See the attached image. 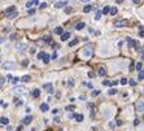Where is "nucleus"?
<instances>
[{"mask_svg":"<svg viewBox=\"0 0 144 131\" xmlns=\"http://www.w3.org/2000/svg\"><path fill=\"white\" fill-rule=\"evenodd\" d=\"M14 91L18 92V94H26V92H27V90H26L25 87L20 86V87H16V88H14Z\"/></svg>","mask_w":144,"mask_h":131,"instance_id":"9","label":"nucleus"},{"mask_svg":"<svg viewBox=\"0 0 144 131\" xmlns=\"http://www.w3.org/2000/svg\"><path fill=\"white\" fill-rule=\"evenodd\" d=\"M31 121H33V117H31V116H27V117H25L22 120V123H23V125H29Z\"/></svg>","mask_w":144,"mask_h":131,"instance_id":"13","label":"nucleus"},{"mask_svg":"<svg viewBox=\"0 0 144 131\" xmlns=\"http://www.w3.org/2000/svg\"><path fill=\"white\" fill-rule=\"evenodd\" d=\"M13 12H16V7H14V5H12V7H9V8L5 9V14H7V16L11 14V13H13Z\"/></svg>","mask_w":144,"mask_h":131,"instance_id":"12","label":"nucleus"},{"mask_svg":"<svg viewBox=\"0 0 144 131\" xmlns=\"http://www.w3.org/2000/svg\"><path fill=\"white\" fill-rule=\"evenodd\" d=\"M51 39H52V38H51L49 35L43 36V42H44V43H51Z\"/></svg>","mask_w":144,"mask_h":131,"instance_id":"24","label":"nucleus"},{"mask_svg":"<svg viewBox=\"0 0 144 131\" xmlns=\"http://www.w3.org/2000/svg\"><path fill=\"white\" fill-rule=\"evenodd\" d=\"M14 66H16V65H14L13 62H5V64H3V69H4V70H11V69H14Z\"/></svg>","mask_w":144,"mask_h":131,"instance_id":"6","label":"nucleus"},{"mask_svg":"<svg viewBox=\"0 0 144 131\" xmlns=\"http://www.w3.org/2000/svg\"><path fill=\"white\" fill-rule=\"evenodd\" d=\"M22 65H23V66H27V65H29V60H27V61H23Z\"/></svg>","mask_w":144,"mask_h":131,"instance_id":"48","label":"nucleus"},{"mask_svg":"<svg viewBox=\"0 0 144 131\" xmlns=\"http://www.w3.org/2000/svg\"><path fill=\"white\" fill-rule=\"evenodd\" d=\"M69 36H70V33H64L61 35V40L62 42H66V40L69 39Z\"/></svg>","mask_w":144,"mask_h":131,"instance_id":"14","label":"nucleus"},{"mask_svg":"<svg viewBox=\"0 0 144 131\" xmlns=\"http://www.w3.org/2000/svg\"><path fill=\"white\" fill-rule=\"evenodd\" d=\"M7 78H8V79H13V77H12L11 74H8V75H7Z\"/></svg>","mask_w":144,"mask_h":131,"instance_id":"54","label":"nucleus"},{"mask_svg":"<svg viewBox=\"0 0 144 131\" xmlns=\"http://www.w3.org/2000/svg\"><path fill=\"white\" fill-rule=\"evenodd\" d=\"M127 42H129V45H130V48H135V49H138L140 45H139V43L136 42V40L131 39V38H127Z\"/></svg>","mask_w":144,"mask_h":131,"instance_id":"4","label":"nucleus"},{"mask_svg":"<svg viewBox=\"0 0 144 131\" xmlns=\"http://www.w3.org/2000/svg\"><path fill=\"white\" fill-rule=\"evenodd\" d=\"M126 83H127V79L126 78H122L121 79V84H126Z\"/></svg>","mask_w":144,"mask_h":131,"instance_id":"40","label":"nucleus"},{"mask_svg":"<svg viewBox=\"0 0 144 131\" xmlns=\"http://www.w3.org/2000/svg\"><path fill=\"white\" fill-rule=\"evenodd\" d=\"M20 79H21V78H18V77H14V78H13V81H12V83H13V84H16L18 81H20Z\"/></svg>","mask_w":144,"mask_h":131,"instance_id":"35","label":"nucleus"},{"mask_svg":"<svg viewBox=\"0 0 144 131\" xmlns=\"http://www.w3.org/2000/svg\"><path fill=\"white\" fill-rule=\"evenodd\" d=\"M43 87L47 90L48 94H53V84H52V83H45Z\"/></svg>","mask_w":144,"mask_h":131,"instance_id":"7","label":"nucleus"},{"mask_svg":"<svg viewBox=\"0 0 144 131\" xmlns=\"http://www.w3.org/2000/svg\"><path fill=\"white\" fill-rule=\"evenodd\" d=\"M16 48H17L20 52H23L25 49H27V44H22V43H17L16 44Z\"/></svg>","mask_w":144,"mask_h":131,"instance_id":"8","label":"nucleus"},{"mask_svg":"<svg viewBox=\"0 0 144 131\" xmlns=\"http://www.w3.org/2000/svg\"><path fill=\"white\" fill-rule=\"evenodd\" d=\"M139 123H140V120H138V118H136V120L134 121V125H135V126H139Z\"/></svg>","mask_w":144,"mask_h":131,"instance_id":"38","label":"nucleus"},{"mask_svg":"<svg viewBox=\"0 0 144 131\" xmlns=\"http://www.w3.org/2000/svg\"><path fill=\"white\" fill-rule=\"evenodd\" d=\"M135 69H136V70H139V71H140V70H141V62H138V64H136Z\"/></svg>","mask_w":144,"mask_h":131,"instance_id":"34","label":"nucleus"},{"mask_svg":"<svg viewBox=\"0 0 144 131\" xmlns=\"http://www.w3.org/2000/svg\"><path fill=\"white\" fill-rule=\"evenodd\" d=\"M45 7H47V3H42V4H40V9H44Z\"/></svg>","mask_w":144,"mask_h":131,"instance_id":"41","label":"nucleus"},{"mask_svg":"<svg viewBox=\"0 0 144 131\" xmlns=\"http://www.w3.org/2000/svg\"><path fill=\"white\" fill-rule=\"evenodd\" d=\"M92 8H93L92 5H86L85 8H83V12H85V13H90V12L92 11Z\"/></svg>","mask_w":144,"mask_h":131,"instance_id":"20","label":"nucleus"},{"mask_svg":"<svg viewBox=\"0 0 144 131\" xmlns=\"http://www.w3.org/2000/svg\"><path fill=\"white\" fill-rule=\"evenodd\" d=\"M101 16H103V13L100 11H97V12H96V16H95V20H100V18H101Z\"/></svg>","mask_w":144,"mask_h":131,"instance_id":"29","label":"nucleus"},{"mask_svg":"<svg viewBox=\"0 0 144 131\" xmlns=\"http://www.w3.org/2000/svg\"><path fill=\"white\" fill-rule=\"evenodd\" d=\"M143 60H144V52H143Z\"/></svg>","mask_w":144,"mask_h":131,"instance_id":"59","label":"nucleus"},{"mask_svg":"<svg viewBox=\"0 0 144 131\" xmlns=\"http://www.w3.org/2000/svg\"><path fill=\"white\" fill-rule=\"evenodd\" d=\"M13 103L16 104V105H18V106H20V105H22V103H23V101L21 100V99H18V97H14V99H13Z\"/></svg>","mask_w":144,"mask_h":131,"instance_id":"19","label":"nucleus"},{"mask_svg":"<svg viewBox=\"0 0 144 131\" xmlns=\"http://www.w3.org/2000/svg\"><path fill=\"white\" fill-rule=\"evenodd\" d=\"M74 118H75L77 122H82L83 121V114H74Z\"/></svg>","mask_w":144,"mask_h":131,"instance_id":"16","label":"nucleus"},{"mask_svg":"<svg viewBox=\"0 0 144 131\" xmlns=\"http://www.w3.org/2000/svg\"><path fill=\"white\" fill-rule=\"evenodd\" d=\"M99 75L100 77H105V75H107V71H105L104 67H100V69H99Z\"/></svg>","mask_w":144,"mask_h":131,"instance_id":"23","label":"nucleus"},{"mask_svg":"<svg viewBox=\"0 0 144 131\" xmlns=\"http://www.w3.org/2000/svg\"><path fill=\"white\" fill-rule=\"evenodd\" d=\"M88 77H90V78H93V77H95V73H92V71H88Z\"/></svg>","mask_w":144,"mask_h":131,"instance_id":"39","label":"nucleus"},{"mask_svg":"<svg viewBox=\"0 0 144 131\" xmlns=\"http://www.w3.org/2000/svg\"><path fill=\"white\" fill-rule=\"evenodd\" d=\"M79 43V39H74V40H71L70 43H69V47H74L75 44H78Z\"/></svg>","mask_w":144,"mask_h":131,"instance_id":"25","label":"nucleus"},{"mask_svg":"<svg viewBox=\"0 0 144 131\" xmlns=\"http://www.w3.org/2000/svg\"><path fill=\"white\" fill-rule=\"evenodd\" d=\"M81 1H83V3H88L90 0H81Z\"/></svg>","mask_w":144,"mask_h":131,"instance_id":"58","label":"nucleus"},{"mask_svg":"<svg viewBox=\"0 0 144 131\" xmlns=\"http://www.w3.org/2000/svg\"><path fill=\"white\" fill-rule=\"evenodd\" d=\"M73 86H74V82L70 81V82H69V87H73Z\"/></svg>","mask_w":144,"mask_h":131,"instance_id":"49","label":"nucleus"},{"mask_svg":"<svg viewBox=\"0 0 144 131\" xmlns=\"http://www.w3.org/2000/svg\"><path fill=\"white\" fill-rule=\"evenodd\" d=\"M55 34H57V35H62V34H64V30H62V27H56L55 29Z\"/></svg>","mask_w":144,"mask_h":131,"instance_id":"17","label":"nucleus"},{"mask_svg":"<svg viewBox=\"0 0 144 131\" xmlns=\"http://www.w3.org/2000/svg\"><path fill=\"white\" fill-rule=\"evenodd\" d=\"M49 59H51V57H49L48 55H45L44 57H43V61H44V64H48V62H49Z\"/></svg>","mask_w":144,"mask_h":131,"instance_id":"30","label":"nucleus"},{"mask_svg":"<svg viewBox=\"0 0 144 131\" xmlns=\"http://www.w3.org/2000/svg\"><path fill=\"white\" fill-rule=\"evenodd\" d=\"M17 16H18V12L16 11V12H13V13L8 14V16H7V17H8V18H14V17H17Z\"/></svg>","mask_w":144,"mask_h":131,"instance_id":"27","label":"nucleus"},{"mask_svg":"<svg viewBox=\"0 0 144 131\" xmlns=\"http://www.w3.org/2000/svg\"><path fill=\"white\" fill-rule=\"evenodd\" d=\"M117 12H118V9H117L116 7H110V11H109V13L112 14V16H116V14H117Z\"/></svg>","mask_w":144,"mask_h":131,"instance_id":"18","label":"nucleus"},{"mask_svg":"<svg viewBox=\"0 0 144 131\" xmlns=\"http://www.w3.org/2000/svg\"><path fill=\"white\" fill-rule=\"evenodd\" d=\"M69 0H61V1H57L56 4H55V8H62V7H66V4H68Z\"/></svg>","mask_w":144,"mask_h":131,"instance_id":"5","label":"nucleus"},{"mask_svg":"<svg viewBox=\"0 0 144 131\" xmlns=\"http://www.w3.org/2000/svg\"><path fill=\"white\" fill-rule=\"evenodd\" d=\"M129 83H130V84H131V86H135V84H136V82H135V81H134V79H131V81H130V82H129Z\"/></svg>","mask_w":144,"mask_h":131,"instance_id":"44","label":"nucleus"},{"mask_svg":"<svg viewBox=\"0 0 144 131\" xmlns=\"http://www.w3.org/2000/svg\"><path fill=\"white\" fill-rule=\"evenodd\" d=\"M133 3L134 4H139V3H140V0H133Z\"/></svg>","mask_w":144,"mask_h":131,"instance_id":"51","label":"nucleus"},{"mask_svg":"<svg viewBox=\"0 0 144 131\" xmlns=\"http://www.w3.org/2000/svg\"><path fill=\"white\" fill-rule=\"evenodd\" d=\"M55 122L59 123V122H60V118H57V117H56V118H55Z\"/></svg>","mask_w":144,"mask_h":131,"instance_id":"55","label":"nucleus"},{"mask_svg":"<svg viewBox=\"0 0 144 131\" xmlns=\"http://www.w3.org/2000/svg\"><path fill=\"white\" fill-rule=\"evenodd\" d=\"M33 96H34V97H39L40 96V90L35 88L34 91H33Z\"/></svg>","mask_w":144,"mask_h":131,"instance_id":"22","label":"nucleus"},{"mask_svg":"<svg viewBox=\"0 0 144 131\" xmlns=\"http://www.w3.org/2000/svg\"><path fill=\"white\" fill-rule=\"evenodd\" d=\"M35 12V9H30V11H29V14H33Z\"/></svg>","mask_w":144,"mask_h":131,"instance_id":"52","label":"nucleus"},{"mask_svg":"<svg viewBox=\"0 0 144 131\" xmlns=\"http://www.w3.org/2000/svg\"><path fill=\"white\" fill-rule=\"evenodd\" d=\"M139 36H141V38H144V30H143V31H139Z\"/></svg>","mask_w":144,"mask_h":131,"instance_id":"46","label":"nucleus"},{"mask_svg":"<svg viewBox=\"0 0 144 131\" xmlns=\"http://www.w3.org/2000/svg\"><path fill=\"white\" fill-rule=\"evenodd\" d=\"M0 123H1V125H8L9 120L7 117H0Z\"/></svg>","mask_w":144,"mask_h":131,"instance_id":"15","label":"nucleus"},{"mask_svg":"<svg viewBox=\"0 0 144 131\" xmlns=\"http://www.w3.org/2000/svg\"><path fill=\"white\" fill-rule=\"evenodd\" d=\"M129 25V21L127 20H117L114 22V26L116 27H123V26H127Z\"/></svg>","mask_w":144,"mask_h":131,"instance_id":"3","label":"nucleus"},{"mask_svg":"<svg viewBox=\"0 0 144 131\" xmlns=\"http://www.w3.org/2000/svg\"><path fill=\"white\" fill-rule=\"evenodd\" d=\"M108 94H109V95H116V94H117V90L116 88H112V90H109V91H108Z\"/></svg>","mask_w":144,"mask_h":131,"instance_id":"32","label":"nucleus"},{"mask_svg":"<svg viewBox=\"0 0 144 131\" xmlns=\"http://www.w3.org/2000/svg\"><path fill=\"white\" fill-rule=\"evenodd\" d=\"M110 84H112V86H116V84H118V81H113Z\"/></svg>","mask_w":144,"mask_h":131,"instance_id":"47","label":"nucleus"},{"mask_svg":"<svg viewBox=\"0 0 144 131\" xmlns=\"http://www.w3.org/2000/svg\"><path fill=\"white\" fill-rule=\"evenodd\" d=\"M21 81L22 82H29L30 81V75H23L22 78H21Z\"/></svg>","mask_w":144,"mask_h":131,"instance_id":"31","label":"nucleus"},{"mask_svg":"<svg viewBox=\"0 0 144 131\" xmlns=\"http://www.w3.org/2000/svg\"><path fill=\"white\" fill-rule=\"evenodd\" d=\"M85 84H86L87 87H90V88H92V84H91V83H85Z\"/></svg>","mask_w":144,"mask_h":131,"instance_id":"53","label":"nucleus"},{"mask_svg":"<svg viewBox=\"0 0 144 131\" xmlns=\"http://www.w3.org/2000/svg\"><path fill=\"white\" fill-rule=\"evenodd\" d=\"M109 11H110V7H104V9H103L101 13L103 14H108V13H109Z\"/></svg>","mask_w":144,"mask_h":131,"instance_id":"28","label":"nucleus"},{"mask_svg":"<svg viewBox=\"0 0 144 131\" xmlns=\"http://www.w3.org/2000/svg\"><path fill=\"white\" fill-rule=\"evenodd\" d=\"M138 79H139V81H143V79H144V70H140V71H139Z\"/></svg>","mask_w":144,"mask_h":131,"instance_id":"26","label":"nucleus"},{"mask_svg":"<svg viewBox=\"0 0 144 131\" xmlns=\"http://www.w3.org/2000/svg\"><path fill=\"white\" fill-rule=\"evenodd\" d=\"M99 94H100V91H99V90H95V91L92 92V96H97Z\"/></svg>","mask_w":144,"mask_h":131,"instance_id":"37","label":"nucleus"},{"mask_svg":"<svg viewBox=\"0 0 144 131\" xmlns=\"http://www.w3.org/2000/svg\"><path fill=\"white\" fill-rule=\"evenodd\" d=\"M103 84H104V86H110V82L109 81H104V82H103Z\"/></svg>","mask_w":144,"mask_h":131,"instance_id":"42","label":"nucleus"},{"mask_svg":"<svg viewBox=\"0 0 144 131\" xmlns=\"http://www.w3.org/2000/svg\"><path fill=\"white\" fill-rule=\"evenodd\" d=\"M31 131H35V130H31Z\"/></svg>","mask_w":144,"mask_h":131,"instance_id":"60","label":"nucleus"},{"mask_svg":"<svg viewBox=\"0 0 144 131\" xmlns=\"http://www.w3.org/2000/svg\"><path fill=\"white\" fill-rule=\"evenodd\" d=\"M71 11H73V9H71L70 7H65V13H71Z\"/></svg>","mask_w":144,"mask_h":131,"instance_id":"36","label":"nucleus"},{"mask_svg":"<svg viewBox=\"0 0 144 131\" xmlns=\"http://www.w3.org/2000/svg\"><path fill=\"white\" fill-rule=\"evenodd\" d=\"M135 109L138 113H144V100H139L135 105Z\"/></svg>","mask_w":144,"mask_h":131,"instance_id":"1","label":"nucleus"},{"mask_svg":"<svg viewBox=\"0 0 144 131\" xmlns=\"http://www.w3.org/2000/svg\"><path fill=\"white\" fill-rule=\"evenodd\" d=\"M59 112H60V109H53V110H52V113H53V114H57Z\"/></svg>","mask_w":144,"mask_h":131,"instance_id":"45","label":"nucleus"},{"mask_svg":"<svg viewBox=\"0 0 144 131\" xmlns=\"http://www.w3.org/2000/svg\"><path fill=\"white\" fill-rule=\"evenodd\" d=\"M85 26H86L85 22H79V23H77V25H75V29H77V30H82Z\"/></svg>","mask_w":144,"mask_h":131,"instance_id":"21","label":"nucleus"},{"mask_svg":"<svg viewBox=\"0 0 144 131\" xmlns=\"http://www.w3.org/2000/svg\"><path fill=\"white\" fill-rule=\"evenodd\" d=\"M117 1V4H121V3H123V0H116Z\"/></svg>","mask_w":144,"mask_h":131,"instance_id":"57","label":"nucleus"},{"mask_svg":"<svg viewBox=\"0 0 144 131\" xmlns=\"http://www.w3.org/2000/svg\"><path fill=\"white\" fill-rule=\"evenodd\" d=\"M119 125H122V121L121 120H117V126H119Z\"/></svg>","mask_w":144,"mask_h":131,"instance_id":"50","label":"nucleus"},{"mask_svg":"<svg viewBox=\"0 0 144 131\" xmlns=\"http://www.w3.org/2000/svg\"><path fill=\"white\" fill-rule=\"evenodd\" d=\"M33 4L38 5V4H39V0H30V1H27V3H26V8H31Z\"/></svg>","mask_w":144,"mask_h":131,"instance_id":"10","label":"nucleus"},{"mask_svg":"<svg viewBox=\"0 0 144 131\" xmlns=\"http://www.w3.org/2000/svg\"><path fill=\"white\" fill-rule=\"evenodd\" d=\"M83 49H85V51H83V55H85L86 57H91V56L93 55V49H92L91 45H86Z\"/></svg>","mask_w":144,"mask_h":131,"instance_id":"2","label":"nucleus"},{"mask_svg":"<svg viewBox=\"0 0 144 131\" xmlns=\"http://www.w3.org/2000/svg\"><path fill=\"white\" fill-rule=\"evenodd\" d=\"M130 69H131V70H133V69H134V62H133V61H131V65H130Z\"/></svg>","mask_w":144,"mask_h":131,"instance_id":"56","label":"nucleus"},{"mask_svg":"<svg viewBox=\"0 0 144 131\" xmlns=\"http://www.w3.org/2000/svg\"><path fill=\"white\" fill-rule=\"evenodd\" d=\"M45 56V53L44 52H40V53H38V60H43V57Z\"/></svg>","mask_w":144,"mask_h":131,"instance_id":"33","label":"nucleus"},{"mask_svg":"<svg viewBox=\"0 0 144 131\" xmlns=\"http://www.w3.org/2000/svg\"><path fill=\"white\" fill-rule=\"evenodd\" d=\"M40 110L42 112H48L49 110V105H48V103H43L42 105H40Z\"/></svg>","mask_w":144,"mask_h":131,"instance_id":"11","label":"nucleus"},{"mask_svg":"<svg viewBox=\"0 0 144 131\" xmlns=\"http://www.w3.org/2000/svg\"><path fill=\"white\" fill-rule=\"evenodd\" d=\"M4 82H5V79H4V78H0V87L4 84Z\"/></svg>","mask_w":144,"mask_h":131,"instance_id":"43","label":"nucleus"}]
</instances>
